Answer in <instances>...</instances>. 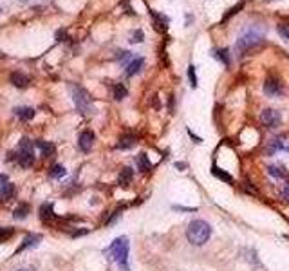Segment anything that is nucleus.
Returning a JSON list of instances; mask_svg holds the SVG:
<instances>
[{
	"mask_svg": "<svg viewBox=\"0 0 289 271\" xmlns=\"http://www.w3.org/2000/svg\"><path fill=\"white\" fill-rule=\"evenodd\" d=\"M143 62H145L143 58H134V60H132V62L127 65V74L134 76L136 72H139V71H141V67H143Z\"/></svg>",
	"mask_w": 289,
	"mask_h": 271,
	"instance_id": "14",
	"label": "nucleus"
},
{
	"mask_svg": "<svg viewBox=\"0 0 289 271\" xmlns=\"http://www.w3.org/2000/svg\"><path fill=\"white\" fill-rule=\"evenodd\" d=\"M143 38H145L143 31H134L132 33V40H130V42H136V44H137V42H143Z\"/></svg>",
	"mask_w": 289,
	"mask_h": 271,
	"instance_id": "29",
	"label": "nucleus"
},
{
	"mask_svg": "<svg viewBox=\"0 0 289 271\" xmlns=\"http://www.w3.org/2000/svg\"><path fill=\"white\" fill-rule=\"evenodd\" d=\"M210 235H212V228H210V224L206 221L197 219V221H192L188 224L187 237L193 246H203V244H206L208 239H210Z\"/></svg>",
	"mask_w": 289,
	"mask_h": 271,
	"instance_id": "1",
	"label": "nucleus"
},
{
	"mask_svg": "<svg viewBox=\"0 0 289 271\" xmlns=\"http://www.w3.org/2000/svg\"><path fill=\"white\" fill-rule=\"evenodd\" d=\"M127 96V89H125V85H121V83H116L114 85V100H123Z\"/></svg>",
	"mask_w": 289,
	"mask_h": 271,
	"instance_id": "21",
	"label": "nucleus"
},
{
	"mask_svg": "<svg viewBox=\"0 0 289 271\" xmlns=\"http://www.w3.org/2000/svg\"><path fill=\"white\" fill-rule=\"evenodd\" d=\"M264 92H266V96H270V98L282 94V85H280V82L276 80L275 76H270V78L266 80V83H264Z\"/></svg>",
	"mask_w": 289,
	"mask_h": 271,
	"instance_id": "7",
	"label": "nucleus"
},
{
	"mask_svg": "<svg viewBox=\"0 0 289 271\" xmlns=\"http://www.w3.org/2000/svg\"><path fill=\"white\" fill-rule=\"evenodd\" d=\"M136 163H137V168H139L141 172H148L150 168H152V164H150V161H148L147 154H139V156L136 158Z\"/></svg>",
	"mask_w": 289,
	"mask_h": 271,
	"instance_id": "16",
	"label": "nucleus"
},
{
	"mask_svg": "<svg viewBox=\"0 0 289 271\" xmlns=\"http://www.w3.org/2000/svg\"><path fill=\"white\" fill-rule=\"evenodd\" d=\"M29 212H31L29 204H27V202H20L18 206L15 208V219H20V221H22V219H26Z\"/></svg>",
	"mask_w": 289,
	"mask_h": 271,
	"instance_id": "15",
	"label": "nucleus"
},
{
	"mask_svg": "<svg viewBox=\"0 0 289 271\" xmlns=\"http://www.w3.org/2000/svg\"><path fill=\"white\" fill-rule=\"evenodd\" d=\"M268 172H270L273 177H286V176H288L286 168H280V166H270V168H268Z\"/></svg>",
	"mask_w": 289,
	"mask_h": 271,
	"instance_id": "25",
	"label": "nucleus"
},
{
	"mask_svg": "<svg viewBox=\"0 0 289 271\" xmlns=\"http://www.w3.org/2000/svg\"><path fill=\"white\" fill-rule=\"evenodd\" d=\"M42 240V235H38V234H31V235H27L26 239L22 240V244L18 246V250H17V253H20V252H24V250H27V248H34V246H38V242Z\"/></svg>",
	"mask_w": 289,
	"mask_h": 271,
	"instance_id": "9",
	"label": "nucleus"
},
{
	"mask_svg": "<svg viewBox=\"0 0 289 271\" xmlns=\"http://www.w3.org/2000/svg\"><path fill=\"white\" fill-rule=\"evenodd\" d=\"M72 101H74L76 108L82 114L94 112V107H92V103H90V96L84 87H78V85L72 87Z\"/></svg>",
	"mask_w": 289,
	"mask_h": 271,
	"instance_id": "3",
	"label": "nucleus"
},
{
	"mask_svg": "<svg viewBox=\"0 0 289 271\" xmlns=\"http://www.w3.org/2000/svg\"><path fill=\"white\" fill-rule=\"evenodd\" d=\"M280 148H284V145L280 143V139H273L270 143V146H268V150H266V154H270V156H273L276 150H280Z\"/></svg>",
	"mask_w": 289,
	"mask_h": 271,
	"instance_id": "23",
	"label": "nucleus"
},
{
	"mask_svg": "<svg viewBox=\"0 0 289 271\" xmlns=\"http://www.w3.org/2000/svg\"><path fill=\"white\" fill-rule=\"evenodd\" d=\"M49 176L54 177V179H60V177L65 176V168L62 166V164H54L51 168V172H49Z\"/></svg>",
	"mask_w": 289,
	"mask_h": 271,
	"instance_id": "22",
	"label": "nucleus"
},
{
	"mask_svg": "<svg viewBox=\"0 0 289 271\" xmlns=\"http://www.w3.org/2000/svg\"><path fill=\"white\" fill-rule=\"evenodd\" d=\"M258 44H262V35L257 31H250L242 35V36L238 38L237 42V51L240 53H246V51L253 49V47H257Z\"/></svg>",
	"mask_w": 289,
	"mask_h": 271,
	"instance_id": "5",
	"label": "nucleus"
},
{
	"mask_svg": "<svg viewBox=\"0 0 289 271\" xmlns=\"http://www.w3.org/2000/svg\"><path fill=\"white\" fill-rule=\"evenodd\" d=\"M136 145V136L132 134H127V136H123L119 139V143H118V148H132Z\"/></svg>",
	"mask_w": 289,
	"mask_h": 271,
	"instance_id": "18",
	"label": "nucleus"
},
{
	"mask_svg": "<svg viewBox=\"0 0 289 271\" xmlns=\"http://www.w3.org/2000/svg\"><path fill=\"white\" fill-rule=\"evenodd\" d=\"M92 143H94V134L90 132V130H84V132L80 134V138H78V146H80V150L82 152H90Z\"/></svg>",
	"mask_w": 289,
	"mask_h": 271,
	"instance_id": "8",
	"label": "nucleus"
},
{
	"mask_svg": "<svg viewBox=\"0 0 289 271\" xmlns=\"http://www.w3.org/2000/svg\"><path fill=\"white\" fill-rule=\"evenodd\" d=\"M212 172L219 177V179H222V181H226V183H233V177H231L230 174H228V172H222L221 168H219V166H213V170H212Z\"/></svg>",
	"mask_w": 289,
	"mask_h": 271,
	"instance_id": "20",
	"label": "nucleus"
},
{
	"mask_svg": "<svg viewBox=\"0 0 289 271\" xmlns=\"http://www.w3.org/2000/svg\"><path fill=\"white\" fill-rule=\"evenodd\" d=\"M15 196V186L11 183L0 184V201H9Z\"/></svg>",
	"mask_w": 289,
	"mask_h": 271,
	"instance_id": "11",
	"label": "nucleus"
},
{
	"mask_svg": "<svg viewBox=\"0 0 289 271\" xmlns=\"http://www.w3.org/2000/svg\"><path fill=\"white\" fill-rule=\"evenodd\" d=\"M9 80H11V83H13L15 87L18 89H24L29 85V78L24 72H13V74L9 76Z\"/></svg>",
	"mask_w": 289,
	"mask_h": 271,
	"instance_id": "10",
	"label": "nucleus"
},
{
	"mask_svg": "<svg viewBox=\"0 0 289 271\" xmlns=\"http://www.w3.org/2000/svg\"><path fill=\"white\" fill-rule=\"evenodd\" d=\"M188 78H190V82H192V87H197V78H195V67H193V65L188 67Z\"/></svg>",
	"mask_w": 289,
	"mask_h": 271,
	"instance_id": "27",
	"label": "nucleus"
},
{
	"mask_svg": "<svg viewBox=\"0 0 289 271\" xmlns=\"http://www.w3.org/2000/svg\"><path fill=\"white\" fill-rule=\"evenodd\" d=\"M18 163L24 168H29L34 163V143L31 139L24 138L18 143Z\"/></svg>",
	"mask_w": 289,
	"mask_h": 271,
	"instance_id": "4",
	"label": "nucleus"
},
{
	"mask_svg": "<svg viewBox=\"0 0 289 271\" xmlns=\"http://www.w3.org/2000/svg\"><path fill=\"white\" fill-rule=\"evenodd\" d=\"M107 255H109V259H112L114 262L121 266L123 271H129V264H127V260H129V239L127 237H119V239H116L110 248H107Z\"/></svg>",
	"mask_w": 289,
	"mask_h": 271,
	"instance_id": "2",
	"label": "nucleus"
},
{
	"mask_svg": "<svg viewBox=\"0 0 289 271\" xmlns=\"http://www.w3.org/2000/svg\"><path fill=\"white\" fill-rule=\"evenodd\" d=\"M217 58L221 60V62L224 63L226 67L230 65V53H228V49H219L217 51Z\"/></svg>",
	"mask_w": 289,
	"mask_h": 271,
	"instance_id": "26",
	"label": "nucleus"
},
{
	"mask_svg": "<svg viewBox=\"0 0 289 271\" xmlns=\"http://www.w3.org/2000/svg\"><path fill=\"white\" fill-rule=\"evenodd\" d=\"M36 146H38L40 150H42V154H44L45 158H51L52 154H54V150H56L52 143H45V141H38V143H36Z\"/></svg>",
	"mask_w": 289,
	"mask_h": 271,
	"instance_id": "19",
	"label": "nucleus"
},
{
	"mask_svg": "<svg viewBox=\"0 0 289 271\" xmlns=\"http://www.w3.org/2000/svg\"><path fill=\"white\" fill-rule=\"evenodd\" d=\"M282 197H284V199H288V201H289V183L286 184V186H284V190H282Z\"/></svg>",
	"mask_w": 289,
	"mask_h": 271,
	"instance_id": "30",
	"label": "nucleus"
},
{
	"mask_svg": "<svg viewBox=\"0 0 289 271\" xmlns=\"http://www.w3.org/2000/svg\"><path fill=\"white\" fill-rule=\"evenodd\" d=\"M132 177H134V172H132V168H123V170L119 172L118 183L121 184V186H129V184L132 183Z\"/></svg>",
	"mask_w": 289,
	"mask_h": 271,
	"instance_id": "12",
	"label": "nucleus"
},
{
	"mask_svg": "<svg viewBox=\"0 0 289 271\" xmlns=\"http://www.w3.org/2000/svg\"><path fill=\"white\" fill-rule=\"evenodd\" d=\"M2 183H7V176L6 174H0V184Z\"/></svg>",
	"mask_w": 289,
	"mask_h": 271,
	"instance_id": "31",
	"label": "nucleus"
},
{
	"mask_svg": "<svg viewBox=\"0 0 289 271\" xmlns=\"http://www.w3.org/2000/svg\"><path fill=\"white\" fill-rule=\"evenodd\" d=\"M40 217H42V221H52V219H54L52 204H42V208H40Z\"/></svg>",
	"mask_w": 289,
	"mask_h": 271,
	"instance_id": "17",
	"label": "nucleus"
},
{
	"mask_svg": "<svg viewBox=\"0 0 289 271\" xmlns=\"http://www.w3.org/2000/svg\"><path fill=\"white\" fill-rule=\"evenodd\" d=\"M15 230L13 228H0V242H4V240H9L13 237Z\"/></svg>",
	"mask_w": 289,
	"mask_h": 271,
	"instance_id": "24",
	"label": "nucleus"
},
{
	"mask_svg": "<svg viewBox=\"0 0 289 271\" xmlns=\"http://www.w3.org/2000/svg\"><path fill=\"white\" fill-rule=\"evenodd\" d=\"M18 271H29V270H18Z\"/></svg>",
	"mask_w": 289,
	"mask_h": 271,
	"instance_id": "32",
	"label": "nucleus"
},
{
	"mask_svg": "<svg viewBox=\"0 0 289 271\" xmlns=\"http://www.w3.org/2000/svg\"><path fill=\"white\" fill-rule=\"evenodd\" d=\"M260 121H262L264 126H268V128H276V126L280 125V112H276L273 108H266L262 114H260Z\"/></svg>",
	"mask_w": 289,
	"mask_h": 271,
	"instance_id": "6",
	"label": "nucleus"
},
{
	"mask_svg": "<svg viewBox=\"0 0 289 271\" xmlns=\"http://www.w3.org/2000/svg\"><path fill=\"white\" fill-rule=\"evenodd\" d=\"M278 35L282 38H286V40H289V25H284V24L278 25Z\"/></svg>",
	"mask_w": 289,
	"mask_h": 271,
	"instance_id": "28",
	"label": "nucleus"
},
{
	"mask_svg": "<svg viewBox=\"0 0 289 271\" xmlns=\"http://www.w3.org/2000/svg\"><path fill=\"white\" fill-rule=\"evenodd\" d=\"M15 114H17V118H20L22 121H29L34 118V110L31 107H20V108H15Z\"/></svg>",
	"mask_w": 289,
	"mask_h": 271,
	"instance_id": "13",
	"label": "nucleus"
}]
</instances>
